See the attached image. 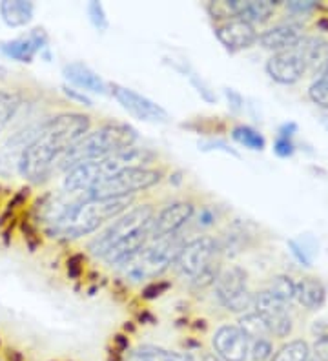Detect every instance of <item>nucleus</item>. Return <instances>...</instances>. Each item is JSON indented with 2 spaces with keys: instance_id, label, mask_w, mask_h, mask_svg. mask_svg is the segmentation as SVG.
Instances as JSON below:
<instances>
[{
  "instance_id": "f257e3e1",
  "label": "nucleus",
  "mask_w": 328,
  "mask_h": 361,
  "mask_svg": "<svg viewBox=\"0 0 328 361\" xmlns=\"http://www.w3.org/2000/svg\"><path fill=\"white\" fill-rule=\"evenodd\" d=\"M92 121L84 114L62 111L42 121L18 164V173L30 183H42L59 170L71 146L90 132Z\"/></svg>"
},
{
  "instance_id": "f03ea898",
  "label": "nucleus",
  "mask_w": 328,
  "mask_h": 361,
  "mask_svg": "<svg viewBox=\"0 0 328 361\" xmlns=\"http://www.w3.org/2000/svg\"><path fill=\"white\" fill-rule=\"evenodd\" d=\"M155 214L157 210L153 204L128 208L92 239L87 250L109 267L121 269L146 245Z\"/></svg>"
},
{
  "instance_id": "7ed1b4c3",
  "label": "nucleus",
  "mask_w": 328,
  "mask_h": 361,
  "mask_svg": "<svg viewBox=\"0 0 328 361\" xmlns=\"http://www.w3.org/2000/svg\"><path fill=\"white\" fill-rule=\"evenodd\" d=\"M157 155L148 148H139V146H130L124 150H119L101 161H90V163L77 164L66 172L62 186L66 194L80 195L86 197L87 192L101 180L123 172L126 168L150 166L155 161Z\"/></svg>"
},
{
  "instance_id": "20e7f679",
  "label": "nucleus",
  "mask_w": 328,
  "mask_h": 361,
  "mask_svg": "<svg viewBox=\"0 0 328 361\" xmlns=\"http://www.w3.org/2000/svg\"><path fill=\"white\" fill-rule=\"evenodd\" d=\"M137 139H139L137 130L131 128L130 124L104 123L97 130H90L77 145L71 146L68 154L62 157L59 170L68 172L70 168L77 166V164L101 161L115 152L135 146Z\"/></svg>"
},
{
  "instance_id": "39448f33",
  "label": "nucleus",
  "mask_w": 328,
  "mask_h": 361,
  "mask_svg": "<svg viewBox=\"0 0 328 361\" xmlns=\"http://www.w3.org/2000/svg\"><path fill=\"white\" fill-rule=\"evenodd\" d=\"M184 243L186 239L181 235V232L166 235V238H150L139 254L131 257L124 267H121L124 279L139 285V283L161 276L175 263Z\"/></svg>"
},
{
  "instance_id": "423d86ee",
  "label": "nucleus",
  "mask_w": 328,
  "mask_h": 361,
  "mask_svg": "<svg viewBox=\"0 0 328 361\" xmlns=\"http://www.w3.org/2000/svg\"><path fill=\"white\" fill-rule=\"evenodd\" d=\"M161 170L152 166L126 168L123 172L115 173L108 179L97 183L90 192L87 199H117V197H133L139 192L152 188L161 180Z\"/></svg>"
},
{
  "instance_id": "0eeeda50",
  "label": "nucleus",
  "mask_w": 328,
  "mask_h": 361,
  "mask_svg": "<svg viewBox=\"0 0 328 361\" xmlns=\"http://www.w3.org/2000/svg\"><path fill=\"white\" fill-rule=\"evenodd\" d=\"M248 274L245 270L232 264L219 272L214 283V292L217 301L223 309L233 314H246L254 307V294L246 286Z\"/></svg>"
},
{
  "instance_id": "6e6552de",
  "label": "nucleus",
  "mask_w": 328,
  "mask_h": 361,
  "mask_svg": "<svg viewBox=\"0 0 328 361\" xmlns=\"http://www.w3.org/2000/svg\"><path fill=\"white\" fill-rule=\"evenodd\" d=\"M217 254V239L212 238V235H199V238L184 243L174 264L181 276L190 278V281H192L202 270L215 263Z\"/></svg>"
},
{
  "instance_id": "1a4fd4ad",
  "label": "nucleus",
  "mask_w": 328,
  "mask_h": 361,
  "mask_svg": "<svg viewBox=\"0 0 328 361\" xmlns=\"http://www.w3.org/2000/svg\"><path fill=\"white\" fill-rule=\"evenodd\" d=\"M109 88H111V95L117 99L119 104L137 119L148 121V123H168L170 121L168 111L157 102H153L152 99L145 97V95H140V93L126 88V86H121V84H111Z\"/></svg>"
},
{
  "instance_id": "9d476101",
  "label": "nucleus",
  "mask_w": 328,
  "mask_h": 361,
  "mask_svg": "<svg viewBox=\"0 0 328 361\" xmlns=\"http://www.w3.org/2000/svg\"><path fill=\"white\" fill-rule=\"evenodd\" d=\"M212 347L221 361H246L250 338L237 325H221L212 338Z\"/></svg>"
},
{
  "instance_id": "9b49d317",
  "label": "nucleus",
  "mask_w": 328,
  "mask_h": 361,
  "mask_svg": "<svg viewBox=\"0 0 328 361\" xmlns=\"http://www.w3.org/2000/svg\"><path fill=\"white\" fill-rule=\"evenodd\" d=\"M195 214V204L192 201H175L166 204L155 214L150 230V238H166L179 233L186 223H190Z\"/></svg>"
},
{
  "instance_id": "f8f14e48",
  "label": "nucleus",
  "mask_w": 328,
  "mask_h": 361,
  "mask_svg": "<svg viewBox=\"0 0 328 361\" xmlns=\"http://www.w3.org/2000/svg\"><path fill=\"white\" fill-rule=\"evenodd\" d=\"M215 37L221 44L224 46V49H228L230 53H237L241 49H246L250 46H254L257 42L259 35L255 27L252 24H248L243 18L232 17L228 20H223L215 26Z\"/></svg>"
},
{
  "instance_id": "ddd939ff",
  "label": "nucleus",
  "mask_w": 328,
  "mask_h": 361,
  "mask_svg": "<svg viewBox=\"0 0 328 361\" xmlns=\"http://www.w3.org/2000/svg\"><path fill=\"white\" fill-rule=\"evenodd\" d=\"M39 124L40 123L31 124L28 128L13 133L2 145V148H0V177H11L15 172H18V164H20L22 155H24L28 145H30L33 135H35Z\"/></svg>"
},
{
  "instance_id": "4468645a",
  "label": "nucleus",
  "mask_w": 328,
  "mask_h": 361,
  "mask_svg": "<svg viewBox=\"0 0 328 361\" xmlns=\"http://www.w3.org/2000/svg\"><path fill=\"white\" fill-rule=\"evenodd\" d=\"M44 48H48V35H46V31L39 30V27L31 31L30 35L6 40L0 44V51L4 53L6 57L18 62H31L37 53L42 51Z\"/></svg>"
},
{
  "instance_id": "2eb2a0df",
  "label": "nucleus",
  "mask_w": 328,
  "mask_h": 361,
  "mask_svg": "<svg viewBox=\"0 0 328 361\" xmlns=\"http://www.w3.org/2000/svg\"><path fill=\"white\" fill-rule=\"evenodd\" d=\"M267 71L276 82L296 84L306 71V66L301 57L292 49V51L276 53L274 57H270V61L267 62Z\"/></svg>"
},
{
  "instance_id": "dca6fc26",
  "label": "nucleus",
  "mask_w": 328,
  "mask_h": 361,
  "mask_svg": "<svg viewBox=\"0 0 328 361\" xmlns=\"http://www.w3.org/2000/svg\"><path fill=\"white\" fill-rule=\"evenodd\" d=\"M232 17L243 18L248 24H262L276 11L277 2L272 0H226Z\"/></svg>"
},
{
  "instance_id": "f3484780",
  "label": "nucleus",
  "mask_w": 328,
  "mask_h": 361,
  "mask_svg": "<svg viewBox=\"0 0 328 361\" xmlns=\"http://www.w3.org/2000/svg\"><path fill=\"white\" fill-rule=\"evenodd\" d=\"M62 75L66 77V80H70L73 86H79L84 92L101 93V95L108 93V84L84 62H70V64H66L62 68Z\"/></svg>"
},
{
  "instance_id": "a211bd4d",
  "label": "nucleus",
  "mask_w": 328,
  "mask_h": 361,
  "mask_svg": "<svg viewBox=\"0 0 328 361\" xmlns=\"http://www.w3.org/2000/svg\"><path fill=\"white\" fill-rule=\"evenodd\" d=\"M301 39L303 35L298 27L288 26V24H281V26H274L270 27V30L265 31L257 40L261 42V46L265 49L283 53L292 51Z\"/></svg>"
},
{
  "instance_id": "6ab92c4d",
  "label": "nucleus",
  "mask_w": 328,
  "mask_h": 361,
  "mask_svg": "<svg viewBox=\"0 0 328 361\" xmlns=\"http://www.w3.org/2000/svg\"><path fill=\"white\" fill-rule=\"evenodd\" d=\"M293 51L301 57L306 68L320 71L328 61V40L320 37H303Z\"/></svg>"
},
{
  "instance_id": "aec40b11",
  "label": "nucleus",
  "mask_w": 328,
  "mask_h": 361,
  "mask_svg": "<svg viewBox=\"0 0 328 361\" xmlns=\"http://www.w3.org/2000/svg\"><path fill=\"white\" fill-rule=\"evenodd\" d=\"M296 300L308 310H317L327 301V286L315 278H305L296 283Z\"/></svg>"
},
{
  "instance_id": "412c9836",
  "label": "nucleus",
  "mask_w": 328,
  "mask_h": 361,
  "mask_svg": "<svg viewBox=\"0 0 328 361\" xmlns=\"http://www.w3.org/2000/svg\"><path fill=\"white\" fill-rule=\"evenodd\" d=\"M35 13L33 2L26 0H4L0 2V17L9 27H22L31 23Z\"/></svg>"
},
{
  "instance_id": "4be33fe9",
  "label": "nucleus",
  "mask_w": 328,
  "mask_h": 361,
  "mask_svg": "<svg viewBox=\"0 0 328 361\" xmlns=\"http://www.w3.org/2000/svg\"><path fill=\"white\" fill-rule=\"evenodd\" d=\"M252 309H255L259 316L265 317L267 323L283 316V314H288V305L277 300L276 295H272L268 290H262L254 295V307Z\"/></svg>"
},
{
  "instance_id": "5701e85b",
  "label": "nucleus",
  "mask_w": 328,
  "mask_h": 361,
  "mask_svg": "<svg viewBox=\"0 0 328 361\" xmlns=\"http://www.w3.org/2000/svg\"><path fill=\"white\" fill-rule=\"evenodd\" d=\"M137 361H195L190 354H181L155 345H140L133 353Z\"/></svg>"
},
{
  "instance_id": "b1692460",
  "label": "nucleus",
  "mask_w": 328,
  "mask_h": 361,
  "mask_svg": "<svg viewBox=\"0 0 328 361\" xmlns=\"http://www.w3.org/2000/svg\"><path fill=\"white\" fill-rule=\"evenodd\" d=\"M241 331L245 332L246 336L250 338V341H254V339H262L270 336V329H268L267 319L262 316H259L257 312H246L241 316L239 325H237Z\"/></svg>"
},
{
  "instance_id": "393cba45",
  "label": "nucleus",
  "mask_w": 328,
  "mask_h": 361,
  "mask_svg": "<svg viewBox=\"0 0 328 361\" xmlns=\"http://www.w3.org/2000/svg\"><path fill=\"white\" fill-rule=\"evenodd\" d=\"M310 357V347L303 339H293L277 350L272 361H306Z\"/></svg>"
},
{
  "instance_id": "a878e982",
  "label": "nucleus",
  "mask_w": 328,
  "mask_h": 361,
  "mask_svg": "<svg viewBox=\"0 0 328 361\" xmlns=\"http://www.w3.org/2000/svg\"><path fill=\"white\" fill-rule=\"evenodd\" d=\"M232 139L239 142V145L246 146V148L255 152H261L262 148H265V145H267V142H265V137H262L257 130H254L252 126H245V124L236 126V128L232 130Z\"/></svg>"
},
{
  "instance_id": "bb28decb",
  "label": "nucleus",
  "mask_w": 328,
  "mask_h": 361,
  "mask_svg": "<svg viewBox=\"0 0 328 361\" xmlns=\"http://www.w3.org/2000/svg\"><path fill=\"white\" fill-rule=\"evenodd\" d=\"M18 106H20V99L17 93L0 90V133L8 128V124L17 114Z\"/></svg>"
},
{
  "instance_id": "cd10ccee",
  "label": "nucleus",
  "mask_w": 328,
  "mask_h": 361,
  "mask_svg": "<svg viewBox=\"0 0 328 361\" xmlns=\"http://www.w3.org/2000/svg\"><path fill=\"white\" fill-rule=\"evenodd\" d=\"M268 292L276 295L277 300H281L283 303L290 305V301L296 300V283L290 276H277V278L272 279Z\"/></svg>"
},
{
  "instance_id": "c85d7f7f",
  "label": "nucleus",
  "mask_w": 328,
  "mask_h": 361,
  "mask_svg": "<svg viewBox=\"0 0 328 361\" xmlns=\"http://www.w3.org/2000/svg\"><path fill=\"white\" fill-rule=\"evenodd\" d=\"M274 356V347L268 341L267 338L262 339H254V341H250V353L248 357L252 361H268L272 360Z\"/></svg>"
},
{
  "instance_id": "c756f323",
  "label": "nucleus",
  "mask_w": 328,
  "mask_h": 361,
  "mask_svg": "<svg viewBox=\"0 0 328 361\" xmlns=\"http://www.w3.org/2000/svg\"><path fill=\"white\" fill-rule=\"evenodd\" d=\"M192 219L193 223H195L197 228H212V226H215V223H217V210H215L212 204H205L197 214H193Z\"/></svg>"
},
{
  "instance_id": "7c9ffc66",
  "label": "nucleus",
  "mask_w": 328,
  "mask_h": 361,
  "mask_svg": "<svg viewBox=\"0 0 328 361\" xmlns=\"http://www.w3.org/2000/svg\"><path fill=\"white\" fill-rule=\"evenodd\" d=\"M87 15H90V20H92V24L97 30H108V17H106L104 6L101 2H90L87 4Z\"/></svg>"
},
{
  "instance_id": "2f4dec72",
  "label": "nucleus",
  "mask_w": 328,
  "mask_h": 361,
  "mask_svg": "<svg viewBox=\"0 0 328 361\" xmlns=\"http://www.w3.org/2000/svg\"><path fill=\"white\" fill-rule=\"evenodd\" d=\"M308 95H310L312 101L315 104L323 106V108H328V82L327 80L317 79L308 90Z\"/></svg>"
},
{
  "instance_id": "473e14b6",
  "label": "nucleus",
  "mask_w": 328,
  "mask_h": 361,
  "mask_svg": "<svg viewBox=\"0 0 328 361\" xmlns=\"http://www.w3.org/2000/svg\"><path fill=\"white\" fill-rule=\"evenodd\" d=\"M170 283L166 281H152L148 283V285L145 286V290H142V298H146V300H155V298H159V295H162L164 292L170 288Z\"/></svg>"
},
{
  "instance_id": "72a5a7b5",
  "label": "nucleus",
  "mask_w": 328,
  "mask_h": 361,
  "mask_svg": "<svg viewBox=\"0 0 328 361\" xmlns=\"http://www.w3.org/2000/svg\"><path fill=\"white\" fill-rule=\"evenodd\" d=\"M274 152H276V155H279V157H290V155L296 152V146H293L292 139H288V137L277 135L276 142H274Z\"/></svg>"
},
{
  "instance_id": "f704fd0d",
  "label": "nucleus",
  "mask_w": 328,
  "mask_h": 361,
  "mask_svg": "<svg viewBox=\"0 0 328 361\" xmlns=\"http://www.w3.org/2000/svg\"><path fill=\"white\" fill-rule=\"evenodd\" d=\"M190 80H192L193 88H195L197 92H199V95H201V97L205 99V101L215 102V93L212 92L210 86H208V84H206L205 80L199 79V77H197L195 73H192V75H190Z\"/></svg>"
},
{
  "instance_id": "c9c22d12",
  "label": "nucleus",
  "mask_w": 328,
  "mask_h": 361,
  "mask_svg": "<svg viewBox=\"0 0 328 361\" xmlns=\"http://www.w3.org/2000/svg\"><path fill=\"white\" fill-rule=\"evenodd\" d=\"M199 148H201L202 152L223 150V152H226V154L233 155V157H239V154H237V152L233 150L232 146H228L224 141H202V142H199Z\"/></svg>"
},
{
  "instance_id": "e433bc0d",
  "label": "nucleus",
  "mask_w": 328,
  "mask_h": 361,
  "mask_svg": "<svg viewBox=\"0 0 328 361\" xmlns=\"http://www.w3.org/2000/svg\"><path fill=\"white\" fill-rule=\"evenodd\" d=\"M288 247L292 248V254L296 257H298L299 263H303V264H305V267H310V264H312V257L308 256V252H306L305 248H303V245H299V243L296 241V239H290Z\"/></svg>"
},
{
  "instance_id": "4c0bfd02",
  "label": "nucleus",
  "mask_w": 328,
  "mask_h": 361,
  "mask_svg": "<svg viewBox=\"0 0 328 361\" xmlns=\"http://www.w3.org/2000/svg\"><path fill=\"white\" fill-rule=\"evenodd\" d=\"M284 6H286V9L293 11V13H308V11H312L315 8V2L314 0H305V2L293 0V2H286Z\"/></svg>"
},
{
  "instance_id": "58836bf2",
  "label": "nucleus",
  "mask_w": 328,
  "mask_h": 361,
  "mask_svg": "<svg viewBox=\"0 0 328 361\" xmlns=\"http://www.w3.org/2000/svg\"><path fill=\"white\" fill-rule=\"evenodd\" d=\"M312 334L315 336V339H328V317H321V319H315L310 326Z\"/></svg>"
},
{
  "instance_id": "ea45409f",
  "label": "nucleus",
  "mask_w": 328,
  "mask_h": 361,
  "mask_svg": "<svg viewBox=\"0 0 328 361\" xmlns=\"http://www.w3.org/2000/svg\"><path fill=\"white\" fill-rule=\"evenodd\" d=\"M314 354L317 361H328V339H315Z\"/></svg>"
},
{
  "instance_id": "a19ab883",
  "label": "nucleus",
  "mask_w": 328,
  "mask_h": 361,
  "mask_svg": "<svg viewBox=\"0 0 328 361\" xmlns=\"http://www.w3.org/2000/svg\"><path fill=\"white\" fill-rule=\"evenodd\" d=\"M224 95H226L228 102H230V106H232V110L239 111L241 106H243V97H241L239 93H237L236 90L226 88V90H224Z\"/></svg>"
},
{
  "instance_id": "79ce46f5",
  "label": "nucleus",
  "mask_w": 328,
  "mask_h": 361,
  "mask_svg": "<svg viewBox=\"0 0 328 361\" xmlns=\"http://www.w3.org/2000/svg\"><path fill=\"white\" fill-rule=\"evenodd\" d=\"M64 93L70 99H73V101H79L80 104H84V106H92L93 104V102L90 101V99H87L84 93H79L77 90H73V88H68V86H64Z\"/></svg>"
},
{
  "instance_id": "37998d69",
  "label": "nucleus",
  "mask_w": 328,
  "mask_h": 361,
  "mask_svg": "<svg viewBox=\"0 0 328 361\" xmlns=\"http://www.w3.org/2000/svg\"><path fill=\"white\" fill-rule=\"evenodd\" d=\"M296 132H298V124H296V123H286L279 128V135L281 137H288V139H292V135Z\"/></svg>"
},
{
  "instance_id": "c03bdc74",
  "label": "nucleus",
  "mask_w": 328,
  "mask_h": 361,
  "mask_svg": "<svg viewBox=\"0 0 328 361\" xmlns=\"http://www.w3.org/2000/svg\"><path fill=\"white\" fill-rule=\"evenodd\" d=\"M317 73H320L321 80H327V82H328V61H327V64H324V66L321 68L320 71H317Z\"/></svg>"
},
{
  "instance_id": "a18cd8bd",
  "label": "nucleus",
  "mask_w": 328,
  "mask_h": 361,
  "mask_svg": "<svg viewBox=\"0 0 328 361\" xmlns=\"http://www.w3.org/2000/svg\"><path fill=\"white\" fill-rule=\"evenodd\" d=\"M202 361H221V360H219L215 354H205V356H202Z\"/></svg>"
},
{
  "instance_id": "49530a36",
  "label": "nucleus",
  "mask_w": 328,
  "mask_h": 361,
  "mask_svg": "<svg viewBox=\"0 0 328 361\" xmlns=\"http://www.w3.org/2000/svg\"><path fill=\"white\" fill-rule=\"evenodd\" d=\"M306 361H317V360H312V357H308V360H306Z\"/></svg>"
}]
</instances>
